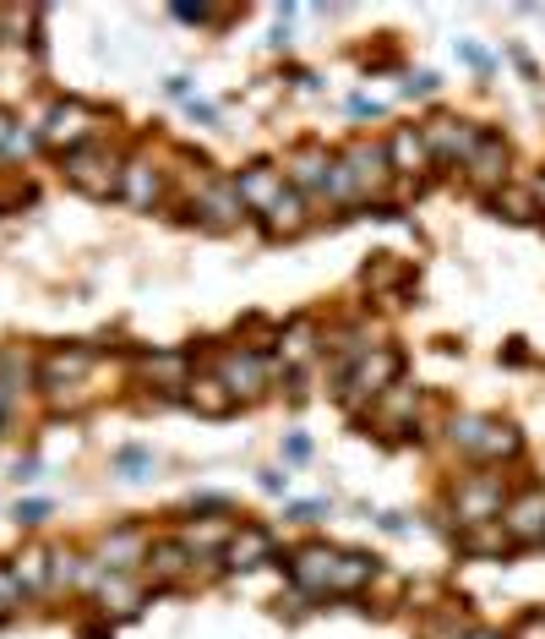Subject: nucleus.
I'll use <instances>...</instances> for the list:
<instances>
[{
  "label": "nucleus",
  "instance_id": "nucleus-1",
  "mask_svg": "<svg viewBox=\"0 0 545 639\" xmlns=\"http://www.w3.org/2000/svg\"><path fill=\"white\" fill-rule=\"evenodd\" d=\"M453 443H458L464 454H475V460H502V454L519 449L513 427H502V421H480V416L458 421V427H453Z\"/></svg>",
  "mask_w": 545,
  "mask_h": 639
},
{
  "label": "nucleus",
  "instance_id": "nucleus-2",
  "mask_svg": "<svg viewBox=\"0 0 545 639\" xmlns=\"http://www.w3.org/2000/svg\"><path fill=\"white\" fill-rule=\"evenodd\" d=\"M93 126H99V115L88 110V104H77V99H66V104H55L49 110V121H44V143H55V148H82L88 137H93Z\"/></svg>",
  "mask_w": 545,
  "mask_h": 639
},
{
  "label": "nucleus",
  "instance_id": "nucleus-3",
  "mask_svg": "<svg viewBox=\"0 0 545 639\" xmlns=\"http://www.w3.org/2000/svg\"><path fill=\"white\" fill-rule=\"evenodd\" d=\"M393 377H399V350H377V355H360V366L349 372V399H377V394H388L393 388Z\"/></svg>",
  "mask_w": 545,
  "mask_h": 639
},
{
  "label": "nucleus",
  "instance_id": "nucleus-4",
  "mask_svg": "<svg viewBox=\"0 0 545 639\" xmlns=\"http://www.w3.org/2000/svg\"><path fill=\"white\" fill-rule=\"evenodd\" d=\"M420 137H425V154L453 159V164H464L475 154V143H480V132L475 126H458V121H431V126H420Z\"/></svg>",
  "mask_w": 545,
  "mask_h": 639
},
{
  "label": "nucleus",
  "instance_id": "nucleus-5",
  "mask_svg": "<svg viewBox=\"0 0 545 639\" xmlns=\"http://www.w3.org/2000/svg\"><path fill=\"white\" fill-rule=\"evenodd\" d=\"M66 175H71L82 191H93V197H110V191L121 186V175H115V159H110V154H88V148L66 154Z\"/></svg>",
  "mask_w": 545,
  "mask_h": 639
},
{
  "label": "nucleus",
  "instance_id": "nucleus-6",
  "mask_svg": "<svg viewBox=\"0 0 545 639\" xmlns=\"http://www.w3.org/2000/svg\"><path fill=\"white\" fill-rule=\"evenodd\" d=\"M235 191H241V202H246V208L272 213V208H278V197H283L289 186H283V169H272V164H252V169H241Z\"/></svg>",
  "mask_w": 545,
  "mask_h": 639
},
{
  "label": "nucleus",
  "instance_id": "nucleus-7",
  "mask_svg": "<svg viewBox=\"0 0 545 639\" xmlns=\"http://www.w3.org/2000/svg\"><path fill=\"white\" fill-rule=\"evenodd\" d=\"M333 569H338V552L333 547H305L289 563V574H294L300 591H333Z\"/></svg>",
  "mask_w": 545,
  "mask_h": 639
},
{
  "label": "nucleus",
  "instance_id": "nucleus-8",
  "mask_svg": "<svg viewBox=\"0 0 545 639\" xmlns=\"http://www.w3.org/2000/svg\"><path fill=\"white\" fill-rule=\"evenodd\" d=\"M464 169H469L475 186H502V180H508V148H502V137L480 132V143H475V154L464 159Z\"/></svg>",
  "mask_w": 545,
  "mask_h": 639
},
{
  "label": "nucleus",
  "instance_id": "nucleus-9",
  "mask_svg": "<svg viewBox=\"0 0 545 639\" xmlns=\"http://www.w3.org/2000/svg\"><path fill=\"white\" fill-rule=\"evenodd\" d=\"M502 530H508V541H545V492H524L508 508Z\"/></svg>",
  "mask_w": 545,
  "mask_h": 639
},
{
  "label": "nucleus",
  "instance_id": "nucleus-10",
  "mask_svg": "<svg viewBox=\"0 0 545 639\" xmlns=\"http://www.w3.org/2000/svg\"><path fill=\"white\" fill-rule=\"evenodd\" d=\"M497 508H502V481H475V486H458V519H464V525H486Z\"/></svg>",
  "mask_w": 545,
  "mask_h": 639
},
{
  "label": "nucleus",
  "instance_id": "nucleus-11",
  "mask_svg": "<svg viewBox=\"0 0 545 639\" xmlns=\"http://www.w3.org/2000/svg\"><path fill=\"white\" fill-rule=\"evenodd\" d=\"M268 558H272V536L268 530H252V525L241 536H230V547H224V563L230 569H263Z\"/></svg>",
  "mask_w": 545,
  "mask_h": 639
},
{
  "label": "nucleus",
  "instance_id": "nucleus-12",
  "mask_svg": "<svg viewBox=\"0 0 545 639\" xmlns=\"http://www.w3.org/2000/svg\"><path fill=\"white\" fill-rule=\"evenodd\" d=\"M425 159H431V154H425V137H420L414 126H399V132H393V143H388V164H393L399 175H420Z\"/></svg>",
  "mask_w": 545,
  "mask_h": 639
},
{
  "label": "nucleus",
  "instance_id": "nucleus-13",
  "mask_svg": "<svg viewBox=\"0 0 545 639\" xmlns=\"http://www.w3.org/2000/svg\"><path fill=\"white\" fill-rule=\"evenodd\" d=\"M257 383H263V355H252V350H246V355H241V350H235V355H224V388L252 394Z\"/></svg>",
  "mask_w": 545,
  "mask_h": 639
},
{
  "label": "nucleus",
  "instance_id": "nucleus-14",
  "mask_svg": "<svg viewBox=\"0 0 545 639\" xmlns=\"http://www.w3.org/2000/svg\"><path fill=\"white\" fill-rule=\"evenodd\" d=\"M371 580V558L366 552H338V569H333V591H360Z\"/></svg>",
  "mask_w": 545,
  "mask_h": 639
},
{
  "label": "nucleus",
  "instance_id": "nucleus-15",
  "mask_svg": "<svg viewBox=\"0 0 545 639\" xmlns=\"http://www.w3.org/2000/svg\"><path fill=\"white\" fill-rule=\"evenodd\" d=\"M136 558H142V536H136V530H115V536H104V563L132 569Z\"/></svg>",
  "mask_w": 545,
  "mask_h": 639
},
{
  "label": "nucleus",
  "instance_id": "nucleus-16",
  "mask_svg": "<svg viewBox=\"0 0 545 639\" xmlns=\"http://www.w3.org/2000/svg\"><path fill=\"white\" fill-rule=\"evenodd\" d=\"M268 224H272V230H283V235H294V230L305 224V202H300V191H294V186L278 197V208L268 213Z\"/></svg>",
  "mask_w": 545,
  "mask_h": 639
},
{
  "label": "nucleus",
  "instance_id": "nucleus-17",
  "mask_svg": "<svg viewBox=\"0 0 545 639\" xmlns=\"http://www.w3.org/2000/svg\"><path fill=\"white\" fill-rule=\"evenodd\" d=\"M147 563H153L158 580H175V574H186V547H180V541H158Z\"/></svg>",
  "mask_w": 545,
  "mask_h": 639
},
{
  "label": "nucleus",
  "instance_id": "nucleus-18",
  "mask_svg": "<svg viewBox=\"0 0 545 639\" xmlns=\"http://www.w3.org/2000/svg\"><path fill=\"white\" fill-rule=\"evenodd\" d=\"M191 399H197L208 416H224V410H230V394H224V383H219V377H202V383H191Z\"/></svg>",
  "mask_w": 545,
  "mask_h": 639
},
{
  "label": "nucleus",
  "instance_id": "nucleus-19",
  "mask_svg": "<svg viewBox=\"0 0 545 639\" xmlns=\"http://www.w3.org/2000/svg\"><path fill=\"white\" fill-rule=\"evenodd\" d=\"M464 547H469V552H502V547H508L502 519H497V525H491V519H486V525H475V530L464 536Z\"/></svg>",
  "mask_w": 545,
  "mask_h": 639
},
{
  "label": "nucleus",
  "instance_id": "nucleus-20",
  "mask_svg": "<svg viewBox=\"0 0 545 639\" xmlns=\"http://www.w3.org/2000/svg\"><path fill=\"white\" fill-rule=\"evenodd\" d=\"M327 180H333V164L322 154H300L294 159V186H327Z\"/></svg>",
  "mask_w": 545,
  "mask_h": 639
},
{
  "label": "nucleus",
  "instance_id": "nucleus-21",
  "mask_svg": "<svg viewBox=\"0 0 545 639\" xmlns=\"http://www.w3.org/2000/svg\"><path fill=\"white\" fill-rule=\"evenodd\" d=\"M126 197L132 202H153L158 197V175L147 164H126Z\"/></svg>",
  "mask_w": 545,
  "mask_h": 639
},
{
  "label": "nucleus",
  "instance_id": "nucleus-22",
  "mask_svg": "<svg viewBox=\"0 0 545 639\" xmlns=\"http://www.w3.org/2000/svg\"><path fill=\"white\" fill-rule=\"evenodd\" d=\"M16 580H22V591H27V585H44V580H49V552H38V547L22 552V558H16Z\"/></svg>",
  "mask_w": 545,
  "mask_h": 639
},
{
  "label": "nucleus",
  "instance_id": "nucleus-23",
  "mask_svg": "<svg viewBox=\"0 0 545 639\" xmlns=\"http://www.w3.org/2000/svg\"><path fill=\"white\" fill-rule=\"evenodd\" d=\"M278 350H283V361H305V355H311V328H305V322L289 328V339H283Z\"/></svg>",
  "mask_w": 545,
  "mask_h": 639
},
{
  "label": "nucleus",
  "instance_id": "nucleus-24",
  "mask_svg": "<svg viewBox=\"0 0 545 639\" xmlns=\"http://www.w3.org/2000/svg\"><path fill=\"white\" fill-rule=\"evenodd\" d=\"M147 377H164V383H180V377H186V361H180V355H158V361H147Z\"/></svg>",
  "mask_w": 545,
  "mask_h": 639
},
{
  "label": "nucleus",
  "instance_id": "nucleus-25",
  "mask_svg": "<svg viewBox=\"0 0 545 639\" xmlns=\"http://www.w3.org/2000/svg\"><path fill=\"white\" fill-rule=\"evenodd\" d=\"M16 602H22V580H16V569H0V618H5Z\"/></svg>",
  "mask_w": 545,
  "mask_h": 639
},
{
  "label": "nucleus",
  "instance_id": "nucleus-26",
  "mask_svg": "<svg viewBox=\"0 0 545 639\" xmlns=\"http://www.w3.org/2000/svg\"><path fill=\"white\" fill-rule=\"evenodd\" d=\"M82 366H88V355H55V361L44 366V377H49V383H55V377H77Z\"/></svg>",
  "mask_w": 545,
  "mask_h": 639
},
{
  "label": "nucleus",
  "instance_id": "nucleus-27",
  "mask_svg": "<svg viewBox=\"0 0 545 639\" xmlns=\"http://www.w3.org/2000/svg\"><path fill=\"white\" fill-rule=\"evenodd\" d=\"M502 202H508V219H530V213H535V202H530L524 191H502V197H497V208H502Z\"/></svg>",
  "mask_w": 545,
  "mask_h": 639
},
{
  "label": "nucleus",
  "instance_id": "nucleus-28",
  "mask_svg": "<svg viewBox=\"0 0 545 639\" xmlns=\"http://www.w3.org/2000/svg\"><path fill=\"white\" fill-rule=\"evenodd\" d=\"M513 639H545V613H530V618L513 629Z\"/></svg>",
  "mask_w": 545,
  "mask_h": 639
},
{
  "label": "nucleus",
  "instance_id": "nucleus-29",
  "mask_svg": "<svg viewBox=\"0 0 545 639\" xmlns=\"http://www.w3.org/2000/svg\"><path fill=\"white\" fill-rule=\"evenodd\" d=\"M431 88H436V77H431V71H420V77H409V82H404V93H431Z\"/></svg>",
  "mask_w": 545,
  "mask_h": 639
},
{
  "label": "nucleus",
  "instance_id": "nucleus-30",
  "mask_svg": "<svg viewBox=\"0 0 545 639\" xmlns=\"http://www.w3.org/2000/svg\"><path fill=\"white\" fill-rule=\"evenodd\" d=\"M425 639H464L458 624H436V629H425Z\"/></svg>",
  "mask_w": 545,
  "mask_h": 639
},
{
  "label": "nucleus",
  "instance_id": "nucleus-31",
  "mask_svg": "<svg viewBox=\"0 0 545 639\" xmlns=\"http://www.w3.org/2000/svg\"><path fill=\"white\" fill-rule=\"evenodd\" d=\"M16 519H22V525H38V519H44V503H27V508H16Z\"/></svg>",
  "mask_w": 545,
  "mask_h": 639
},
{
  "label": "nucleus",
  "instance_id": "nucleus-32",
  "mask_svg": "<svg viewBox=\"0 0 545 639\" xmlns=\"http://www.w3.org/2000/svg\"><path fill=\"white\" fill-rule=\"evenodd\" d=\"M5 143H11V121L0 115V148H5Z\"/></svg>",
  "mask_w": 545,
  "mask_h": 639
},
{
  "label": "nucleus",
  "instance_id": "nucleus-33",
  "mask_svg": "<svg viewBox=\"0 0 545 639\" xmlns=\"http://www.w3.org/2000/svg\"><path fill=\"white\" fill-rule=\"evenodd\" d=\"M475 639H491V635H475Z\"/></svg>",
  "mask_w": 545,
  "mask_h": 639
},
{
  "label": "nucleus",
  "instance_id": "nucleus-34",
  "mask_svg": "<svg viewBox=\"0 0 545 639\" xmlns=\"http://www.w3.org/2000/svg\"><path fill=\"white\" fill-rule=\"evenodd\" d=\"M541 197H545V180H541Z\"/></svg>",
  "mask_w": 545,
  "mask_h": 639
}]
</instances>
